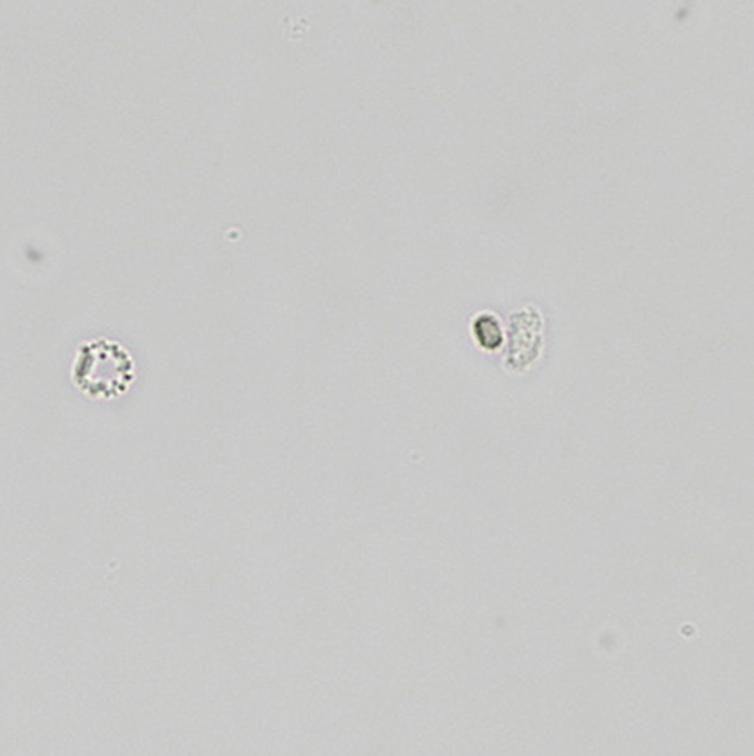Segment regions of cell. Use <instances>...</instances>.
<instances>
[{
  "instance_id": "1",
  "label": "cell",
  "mask_w": 754,
  "mask_h": 756,
  "mask_svg": "<svg viewBox=\"0 0 754 756\" xmlns=\"http://www.w3.org/2000/svg\"><path fill=\"white\" fill-rule=\"evenodd\" d=\"M475 335L487 349H499L503 344V331L499 321L492 314H480L475 321Z\"/></svg>"
}]
</instances>
